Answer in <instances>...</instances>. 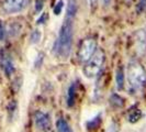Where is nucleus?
I'll return each instance as SVG.
<instances>
[{"label": "nucleus", "mask_w": 146, "mask_h": 132, "mask_svg": "<svg viewBox=\"0 0 146 132\" xmlns=\"http://www.w3.org/2000/svg\"><path fill=\"white\" fill-rule=\"evenodd\" d=\"M47 19V13H42V17L37 20V24H41V23H44Z\"/></svg>", "instance_id": "nucleus-20"}, {"label": "nucleus", "mask_w": 146, "mask_h": 132, "mask_svg": "<svg viewBox=\"0 0 146 132\" xmlns=\"http://www.w3.org/2000/svg\"><path fill=\"white\" fill-rule=\"evenodd\" d=\"M63 7H64V2H63V0H59L58 2L56 3V6L54 7V13L55 15H59L62 12Z\"/></svg>", "instance_id": "nucleus-17"}, {"label": "nucleus", "mask_w": 146, "mask_h": 132, "mask_svg": "<svg viewBox=\"0 0 146 132\" xmlns=\"http://www.w3.org/2000/svg\"><path fill=\"white\" fill-rule=\"evenodd\" d=\"M34 120H35V125L37 127V129L42 130V131H48L51 130L52 127V121L51 117L48 113L38 110L35 112L34 115Z\"/></svg>", "instance_id": "nucleus-7"}, {"label": "nucleus", "mask_w": 146, "mask_h": 132, "mask_svg": "<svg viewBox=\"0 0 146 132\" xmlns=\"http://www.w3.org/2000/svg\"><path fill=\"white\" fill-rule=\"evenodd\" d=\"M56 130L57 132H73L69 123L64 119H58L56 121Z\"/></svg>", "instance_id": "nucleus-11"}, {"label": "nucleus", "mask_w": 146, "mask_h": 132, "mask_svg": "<svg viewBox=\"0 0 146 132\" xmlns=\"http://www.w3.org/2000/svg\"><path fill=\"white\" fill-rule=\"evenodd\" d=\"M40 39H41V33H40V31L34 30V31L32 32V34H31V42H32V43H37V42L40 41Z\"/></svg>", "instance_id": "nucleus-15"}, {"label": "nucleus", "mask_w": 146, "mask_h": 132, "mask_svg": "<svg viewBox=\"0 0 146 132\" xmlns=\"http://www.w3.org/2000/svg\"><path fill=\"white\" fill-rule=\"evenodd\" d=\"M106 62V54L101 49H98L96 53L85 63L82 72L88 78H95L101 73Z\"/></svg>", "instance_id": "nucleus-3"}, {"label": "nucleus", "mask_w": 146, "mask_h": 132, "mask_svg": "<svg viewBox=\"0 0 146 132\" xmlns=\"http://www.w3.org/2000/svg\"><path fill=\"white\" fill-rule=\"evenodd\" d=\"M28 3L29 0H5L2 3V10L7 15H12L22 11Z\"/></svg>", "instance_id": "nucleus-5"}, {"label": "nucleus", "mask_w": 146, "mask_h": 132, "mask_svg": "<svg viewBox=\"0 0 146 132\" xmlns=\"http://www.w3.org/2000/svg\"><path fill=\"white\" fill-rule=\"evenodd\" d=\"M98 50V43L95 37H88L81 41L79 49H78V59L80 63H86L90 59L96 51Z\"/></svg>", "instance_id": "nucleus-4"}, {"label": "nucleus", "mask_w": 146, "mask_h": 132, "mask_svg": "<svg viewBox=\"0 0 146 132\" xmlns=\"http://www.w3.org/2000/svg\"><path fill=\"white\" fill-rule=\"evenodd\" d=\"M76 101V83H73L69 88H68V93H67V106L68 107H73Z\"/></svg>", "instance_id": "nucleus-10"}, {"label": "nucleus", "mask_w": 146, "mask_h": 132, "mask_svg": "<svg viewBox=\"0 0 146 132\" xmlns=\"http://www.w3.org/2000/svg\"><path fill=\"white\" fill-rule=\"evenodd\" d=\"M104 1V3H106V6H108L110 2H111V0H103Z\"/></svg>", "instance_id": "nucleus-22"}, {"label": "nucleus", "mask_w": 146, "mask_h": 132, "mask_svg": "<svg viewBox=\"0 0 146 132\" xmlns=\"http://www.w3.org/2000/svg\"><path fill=\"white\" fill-rule=\"evenodd\" d=\"M77 10H78L77 1H76V0H68V2H67L66 17L75 19V18H76V15H77Z\"/></svg>", "instance_id": "nucleus-9"}, {"label": "nucleus", "mask_w": 146, "mask_h": 132, "mask_svg": "<svg viewBox=\"0 0 146 132\" xmlns=\"http://www.w3.org/2000/svg\"><path fill=\"white\" fill-rule=\"evenodd\" d=\"M137 10L139 12H143L146 10V0H139L137 5Z\"/></svg>", "instance_id": "nucleus-19"}, {"label": "nucleus", "mask_w": 146, "mask_h": 132, "mask_svg": "<svg viewBox=\"0 0 146 132\" xmlns=\"http://www.w3.org/2000/svg\"><path fill=\"white\" fill-rule=\"evenodd\" d=\"M142 117V112H141V110L136 109L134 110L133 112L130 113V116H129V120L131 121V122H136V121H139V119Z\"/></svg>", "instance_id": "nucleus-13"}, {"label": "nucleus", "mask_w": 146, "mask_h": 132, "mask_svg": "<svg viewBox=\"0 0 146 132\" xmlns=\"http://www.w3.org/2000/svg\"><path fill=\"white\" fill-rule=\"evenodd\" d=\"M98 1H99V0H89V5H90L91 9H95V8L97 7Z\"/></svg>", "instance_id": "nucleus-21"}, {"label": "nucleus", "mask_w": 146, "mask_h": 132, "mask_svg": "<svg viewBox=\"0 0 146 132\" xmlns=\"http://www.w3.org/2000/svg\"><path fill=\"white\" fill-rule=\"evenodd\" d=\"M115 81H117V90H122L124 88L125 84V74L124 69L122 66H119L115 74Z\"/></svg>", "instance_id": "nucleus-8"}, {"label": "nucleus", "mask_w": 146, "mask_h": 132, "mask_svg": "<svg viewBox=\"0 0 146 132\" xmlns=\"http://www.w3.org/2000/svg\"><path fill=\"white\" fill-rule=\"evenodd\" d=\"M46 0H35V10L37 12H41V10L43 9L44 3Z\"/></svg>", "instance_id": "nucleus-18"}, {"label": "nucleus", "mask_w": 146, "mask_h": 132, "mask_svg": "<svg viewBox=\"0 0 146 132\" xmlns=\"http://www.w3.org/2000/svg\"><path fill=\"white\" fill-rule=\"evenodd\" d=\"M110 103L114 108H122L124 106V99L117 94H113L110 98Z\"/></svg>", "instance_id": "nucleus-12"}, {"label": "nucleus", "mask_w": 146, "mask_h": 132, "mask_svg": "<svg viewBox=\"0 0 146 132\" xmlns=\"http://www.w3.org/2000/svg\"><path fill=\"white\" fill-rule=\"evenodd\" d=\"M101 123V120H100V116H98V117H96L94 120H91V121H89L88 122V129L89 130H92V129H97L99 125Z\"/></svg>", "instance_id": "nucleus-14"}, {"label": "nucleus", "mask_w": 146, "mask_h": 132, "mask_svg": "<svg viewBox=\"0 0 146 132\" xmlns=\"http://www.w3.org/2000/svg\"><path fill=\"white\" fill-rule=\"evenodd\" d=\"M7 35V29L6 25L2 21H0V41H3Z\"/></svg>", "instance_id": "nucleus-16"}, {"label": "nucleus", "mask_w": 146, "mask_h": 132, "mask_svg": "<svg viewBox=\"0 0 146 132\" xmlns=\"http://www.w3.org/2000/svg\"><path fill=\"white\" fill-rule=\"evenodd\" d=\"M127 83L132 93H137L146 84V71L139 61H131L127 65Z\"/></svg>", "instance_id": "nucleus-2"}, {"label": "nucleus", "mask_w": 146, "mask_h": 132, "mask_svg": "<svg viewBox=\"0 0 146 132\" xmlns=\"http://www.w3.org/2000/svg\"><path fill=\"white\" fill-rule=\"evenodd\" d=\"M0 67L2 68L3 73L6 74L8 77H10L15 71L13 59L6 50L0 51Z\"/></svg>", "instance_id": "nucleus-6"}, {"label": "nucleus", "mask_w": 146, "mask_h": 132, "mask_svg": "<svg viewBox=\"0 0 146 132\" xmlns=\"http://www.w3.org/2000/svg\"><path fill=\"white\" fill-rule=\"evenodd\" d=\"M74 21L75 19L65 17V20L59 30V35L54 43L53 52L55 56L59 59H66L70 55L74 40Z\"/></svg>", "instance_id": "nucleus-1"}]
</instances>
